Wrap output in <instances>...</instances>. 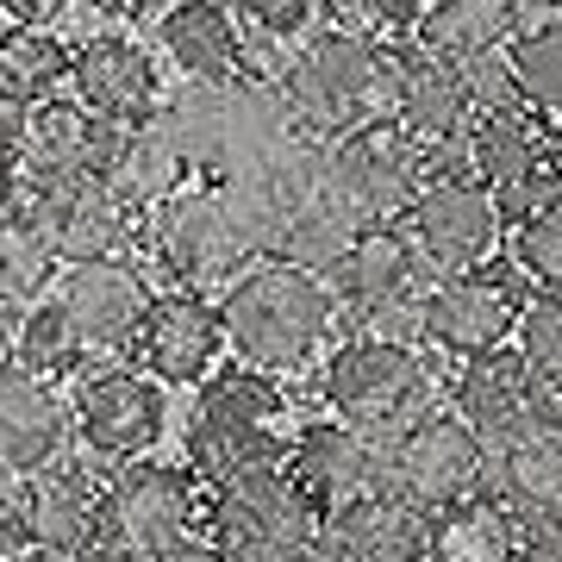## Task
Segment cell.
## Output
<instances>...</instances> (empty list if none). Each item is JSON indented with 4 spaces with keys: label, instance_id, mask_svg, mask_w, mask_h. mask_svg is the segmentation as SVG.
Here are the masks:
<instances>
[{
    "label": "cell",
    "instance_id": "23",
    "mask_svg": "<svg viewBox=\"0 0 562 562\" xmlns=\"http://www.w3.org/2000/svg\"><path fill=\"white\" fill-rule=\"evenodd\" d=\"M288 475L301 482V494L319 513H338V506L382 487V438H369L344 419L306 425L301 438H288Z\"/></svg>",
    "mask_w": 562,
    "mask_h": 562
},
{
    "label": "cell",
    "instance_id": "27",
    "mask_svg": "<svg viewBox=\"0 0 562 562\" xmlns=\"http://www.w3.org/2000/svg\"><path fill=\"white\" fill-rule=\"evenodd\" d=\"M69 443V401L57 382L25 375V369H0V475H32Z\"/></svg>",
    "mask_w": 562,
    "mask_h": 562
},
{
    "label": "cell",
    "instance_id": "18",
    "mask_svg": "<svg viewBox=\"0 0 562 562\" xmlns=\"http://www.w3.org/2000/svg\"><path fill=\"white\" fill-rule=\"evenodd\" d=\"M220 350H225L220 306L206 301L201 288L150 294V306L138 319V338H132V362L138 369H150L162 387H201L213 375Z\"/></svg>",
    "mask_w": 562,
    "mask_h": 562
},
{
    "label": "cell",
    "instance_id": "47",
    "mask_svg": "<svg viewBox=\"0 0 562 562\" xmlns=\"http://www.w3.org/2000/svg\"><path fill=\"white\" fill-rule=\"evenodd\" d=\"M13 331H20V306L0 301V369L13 362Z\"/></svg>",
    "mask_w": 562,
    "mask_h": 562
},
{
    "label": "cell",
    "instance_id": "14",
    "mask_svg": "<svg viewBox=\"0 0 562 562\" xmlns=\"http://www.w3.org/2000/svg\"><path fill=\"white\" fill-rule=\"evenodd\" d=\"M144 250H150V262H157L176 288H206V281L250 269L206 176H188L176 194H162V201L150 206V220H144Z\"/></svg>",
    "mask_w": 562,
    "mask_h": 562
},
{
    "label": "cell",
    "instance_id": "43",
    "mask_svg": "<svg viewBox=\"0 0 562 562\" xmlns=\"http://www.w3.org/2000/svg\"><path fill=\"white\" fill-rule=\"evenodd\" d=\"M88 7H94L101 20H113V25H138V20H157L169 0H88Z\"/></svg>",
    "mask_w": 562,
    "mask_h": 562
},
{
    "label": "cell",
    "instance_id": "4",
    "mask_svg": "<svg viewBox=\"0 0 562 562\" xmlns=\"http://www.w3.org/2000/svg\"><path fill=\"white\" fill-rule=\"evenodd\" d=\"M331 419L357 425L369 438H394L413 419H425L443 401V375L425 344H387V338H350L344 350H331L319 382Z\"/></svg>",
    "mask_w": 562,
    "mask_h": 562
},
{
    "label": "cell",
    "instance_id": "50",
    "mask_svg": "<svg viewBox=\"0 0 562 562\" xmlns=\"http://www.w3.org/2000/svg\"><path fill=\"white\" fill-rule=\"evenodd\" d=\"M525 7H531V13H543V20H550V13H562V0H525Z\"/></svg>",
    "mask_w": 562,
    "mask_h": 562
},
{
    "label": "cell",
    "instance_id": "39",
    "mask_svg": "<svg viewBox=\"0 0 562 562\" xmlns=\"http://www.w3.org/2000/svg\"><path fill=\"white\" fill-rule=\"evenodd\" d=\"M513 262L531 288H562V201L538 206L513 225Z\"/></svg>",
    "mask_w": 562,
    "mask_h": 562
},
{
    "label": "cell",
    "instance_id": "42",
    "mask_svg": "<svg viewBox=\"0 0 562 562\" xmlns=\"http://www.w3.org/2000/svg\"><path fill=\"white\" fill-rule=\"evenodd\" d=\"M0 13L13 25H57L69 13V0H0Z\"/></svg>",
    "mask_w": 562,
    "mask_h": 562
},
{
    "label": "cell",
    "instance_id": "52",
    "mask_svg": "<svg viewBox=\"0 0 562 562\" xmlns=\"http://www.w3.org/2000/svg\"><path fill=\"white\" fill-rule=\"evenodd\" d=\"M557 181H562V138H557Z\"/></svg>",
    "mask_w": 562,
    "mask_h": 562
},
{
    "label": "cell",
    "instance_id": "10",
    "mask_svg": "<svg viewBox=\"0 0 562 562\" xmlns=\"http://www.w3.org/2000/svg\"><path fill=\"white\" fill-rule=\"evenodd\" d=\"M162 382L138 362H101L88 357L76 369V394H69V438L81 443L88 462H138L162 438Z\"/></svg>",
    "mask_w": 562,
    "mask_h": 562
},
{
    "label": "cell",
    "instance_id": "2",
    "mask_svg": "<svg viewBox=\"0 0 562 562\" xmlns=\"http://www.w3.org/2000/svg\"><path fill=\"white\" fill-rule=\"evenodd\" d=\"M338 294L331 281L301 269V262L262 257L250 269H238V281L225 288L220 325L225 350L262 375H294L319 357V344L338 331Z\"/></svg>",
    "mask_w": 562,
    "mask_h": 562
},
{
    "label": "cell",
    "instance_id": "38",
    "mask_svg": "<svg viewBox=\"0 0 562 562\" xmlns=\"http://www.w3.org/2000/svg\"><path fill=\"white\" fill-rule=\"evenodd\" d=\"M513 350H519L525 369H531L550 394H562V288L525 294L519 325H513Z\"/></svg>",
    "mask_w": 562,
    "mask_h": 562
},
{
    "label": "cell",
    "instance_id": "12",
    "mask_svg": "<svg viewBox=\"0 0 562 562\" xmlns=\"http://www.w3.org/2000/svg\"><path fill=\"white\" fill-rule=\"evenodd\" d=\"M201 525V487L188 469L169 462H120L101 487V538L132 550L144 562H162L169 550L194 538Z\"/></svg>",
    "mask_w": 562,
    "mask_h": 562
},
{
    "label": "cell",
    "instance_id": "44",
    "mask_svg": "<svg viewBox=\"0 0 562 562\" xmlns=\"http://www.w3.org/2000/svg\"><path fill=\"white\" fill-rule=\"evenodd\" d=\"M519 562H562V519H543L525 531V557Z\"/></svg>",
    "mask_w": 562,
    "mask_h": 562
},
{
    "label": "cell",
    "instance_id": "19",
    "mask_svg": "<svg viewBox=\"0 0 562 562\" xmlns=\"http://www.w3.org/2000/svg\"><path fill=\"white\" fill-rule=\"evenodd\" d=\"M69 94H76L94 120L120 125H150L162 106V63L144 50L138 38L125 32H94V38L76 44L69 57Z\"/></svg>",
    "mask_w": 562,
    "mask_h": 562
},
{
    "label": "cell",
    "instance_id": "51",
    "mask_svg": "<svg viewBox=\"0 0 562 562\" xmlns=\"http://www.w3.org/2000/svg\"><path fill=\"white\" fill-rule=\"evenodd\" d=\"M294 562H325V557H319V543H313V550H306V557H294Z\"/></svg>",
    "mask_w": 562,
    "mask_h": 562
},
{
    "label": "cell",
    "instance_id": "35",
    "mask_svg": "<svg viewBox=\"0 0 562 562\" xmlns=\"http://www.w3.org/2000/svg\"><path fill=\"white\" fill-rule=\"evenodd\" d=\"M244 38H250V76L276 81L288 44H301L319 25V0H232Z\"/></svg>",
    "mask_w": 562,
    "mask_h": 562
},
{
    "label": "cell",
    "instance_id": "40",
    "mask_svg": "<svg viewBox=\"0 0 562 562\" xmlns=\"http://www.w3.org/2000/svg\"><path fill=\"white\" fill-rule=\"evenodd\" d=\"M462 69V94L475 113H501V106H519V88H513V69H506L501 50H475V57H457Z\"/></svg>",
    "mask_w": 562,
    "mask_h": 562
},
{
    "label": "cell",
    "instance_id": "36",
    "mask_svg": "<svg viewBox=\"0 0 562 562\" xmlns=\"http://www.w3.org/2000/svg\"><path fill=\"white\" fill-rule=\"evenodd\" d=\"M81 362H88V350H81L76 325L63 319L57 294L50 301H32L20 313V331H13V369H25V375H44V382H57V375H76Z\"/></svg>",
    "mask_w": 562,
    "mask_h": 562
},
{
    "label": "cell",
    "instance_id": "31",
    "mask_svg": "<svg viewBox=\"0 0 562 562\" xmlns=\"http://www.w3.org/2000/svg\"><path fill=\"white\" fill-rule=\"evenodd\" d=\"M525 25V0H431L413 38H425L443 57H475V50H501Z\"/></svg>",
    "mask_w": 562,
    "mask_h": 562
},
{
    "label": "cell",
    "instance_id": "21",
    "mask_svg": "<svg viewBox=\"0 0 562 562\" xmlns=\"http://www.w3.org/2000/svg\"><path fill=\"white\" fill-rule=\"evenodd\" d=\"M387 120H401L425 150L462 138L469 125V94H462V69L457 57L431 50L425 38H394L387 44Z\"/></svg>",
    "mask_w": 562,
    "mask_h": 562
},
{
    "label": "cell",
    "instance_id": "6",
    "mask_svg": "<svg viewBox=\"0 0 562 562\" xmlns=\"http://www.w3.org/2000/svg\"><path fill=\"white\" fill-rule=\"evenodd\" d=\"M325 281H331L338 306L357 319L362 338L425 344V288H431V269H425L419 244L406 238L401 220L357 225L350 250L338 257V269Z\"/></svg>",
    "mask_w": 562,
    "mask_h": 562
},
{
    "label": "cell",
    "instance_id": "33",
    "mask_svg": "<svg viewBox=\"0 0 562 562\" xmlns=\"http://www.w3.org/2000/svg\"><path fill=\"white\" fill-rule=\"evenodd\" d=\"M506 69H513V88H519V106L538 113V120H562V13L538 25H519L513 38L501 44Z\"/></svg>",
    "mask_w": 562,
    "mask_h": 562
},
{
    "label": "cell",
    "instance_id": "48",
    "mask_svg": "<svg viewBox=\"0 0 562 562\" xmlns=\"http://www.w3.org/2000/svg\"><path fill=\"white\" fill-rule=\"evenodd\" d=\"M76 562H144V557H132V550H120V543H106V538H94L88 550H81Z\"/></svg>",
    "mask_w": 562,
    "mask_h": 562
},
{
    "label": "cell",
    "instance_id": "46",
    "mask_svg": "<svg viewBox=\"0 0 562 562\" xmlns=\"http://www.w3.org/2000/svg\"><path fill=\"white\" fill-rule=\"evenodd\" d=\"M162 562H232V557H225L220 543H194V538H188L181 550H169Z\"/></svg>",
    "mask_w": 562,
    "mask_h": 562
},
{
    "label": "cell",
    "instance_id": "32",
    "mask_svg": "<svg viewBox=\"0 0 562 562\" xmlns=\"http://www.w3.org/2000/svg\"><path fill=\"white\" fill-rule=\"evenodd\" d=\"M188 176H194V169H188V157L176 150V138H169L157 120H150V125H132V132L120 138V157H113V169H106V181L120 188L125 201H138L144 213H150L162 194H176Z\"/></svg>",
    "mask_w": 562,
    "mask_h": 562
},
{
    "label": "cell",
    "instance_id": "37",
    "mask_svg": "<svg viewBox=\"0 0 562 562\" xmlns=\"http://www.w3.org/2000/svg\"><path fill=\"white\" fill-rule=\"evenodd\" d=\"M350 238H357V225L344 220L338 206H325L319 194H313V201H301L294 213H288L276 257L281 262H301V269H313V276H331L338 257L350 250Z\"/></svg>",
    "mask_w": 562,
    "mask_h": 562
},
{
    "label": "cell",
    "instance_id": "13",
    "mask_svg": "<svg viewBox=\"0 0 562 562\" xmlns=\"http://www.w3.org/2000/svg\"><path fill=\"white\" fill-rule=\"evenodd\" d=\"M525 306V276L519 262H475L457 276H431L425 288V344L438 357H475L513 338Z\"/></svg>",
    "mask_w": 562,
    "mask_h": 562
},
{
    "label": "cell",
    "instance_id": "25",
    "mask_svg": "<svg viewBox=\"0 0 562 562\" xmlns=\"http://www.w3.org/2000/svg\"><path fill=\"white\" fill-rule=\"evenodd\" d=\"M101 475L88 457H50L44 469L25 475V531L44 550H63V557H81L88 543L101 538Z\"/></svg>",
    "mask_w": 562,
    "mask_h": 562
},
{
    "label": "cell",
    "instance_id": "49",
    "mask_svg": "<svg viewBox=\"0 0 562 562\" xmlns=\"http://www.w3.org/2000/svg\"><path fill=\"white\" fill-rule=\"evenodd\" d=\"M7 562H76V557H63V550H44V543H32V550H20V557H7Z\"/></svg>",
    "mask_w": 562,
    "mask_h": 562
},
{
    "label": "cell",
    "instance_id": "1",
    "mask_svg": "<svg viewBox=\"0 0 562 562\" xmlns=\"http://www.w3.org/2000/svg\"><path fill=\"white\" fill-rule=\"evenodd\" d=\"M157 125L176 138L194 176H250L301 138L306 125L288 113L276 81H181V94H162Z\"/></svg>",
    "mask_w": 562,
    "mask_h": 562
},
{
    "label": "cell",
    "instance_id": "22",
    "mask_svg": "<svg viewBox=\"0 0 562 562\" xmlns=\"http://www.w3.org/2000/svg\"><path fill=\"white\" fill-rule=\"evenodd\" d=\"M550 406H562V394H550V387L525 369L519 350H506V344L462 357L457 382H450V413L475 425L487 438V450L501 438H513V431H525L531 419H543Z\"/></svg>",
    "mask_w": 562,
    "mask_h": 562
},
{
    "label": "cell",
    "instance_id": "16",
    "mask_svg": "<svg viewBox=\"0 0 562 562\" xmlns=\"http://www.w3.org/2000/svg\"><path fill=\"white\" fill-rule=\"evenodd\" d=\"M32 206V220L44 225V238L57 244L63 262H106V257H138L144 250V213L138 201H125L106 176L63 181L44 194H20Z\"/></svg>",
    "mask_w": 562,
    "mask_h": 562
},
{
    "label": "cell",
    "instance_id": "41",
    "mask_svg": "<svg viewBox=\"0 0 562 562\" xmlns=\"http://www.w3.org/2000/svg\"><path fill=\"white\" fill-rule=\"evenodd\" d=\"M20 550H32V531H25V506H20V494H7V487H0V562L20 557Z\"/></svg>",
    "mask_w": 562,
    "mask_h": 562
},
{
    "label": "cell",
    "instance_id": "26",
    "mask_svg": "<svg viewBox=\"0 0 562 562\" xmlns=\"http://www.w3.org/2000/svg\"><path fill=\"white\" fill-rule=\"evenodd\" d=\"M157 50L181 81L250 76V38L225 0H169L157 13Z\"/></svg>",
    "mask_w": 562,
    "mask_h": 562
},
{
    "label": "cell",
    "instance_id": "8",
    "mask_svg": "<svg viewBox=\"0 0 562 562\" xmlns=\"http://www.w3.org/2000/svg\"><path fill=\"white\" fill-rule=\"evenodd\" d=\"M319 506L301 494L288 462L244 469L213 487L206 501V531L232 562H294L319 543Z\"/></svg>",
    "mask_w": 562,
    "mask_h": 562
},
{
    "label": "cell",
    "instance_id": "15",
    "mask_svg": "<svg viewBox=\"0 0 562 562\" xmlns=\"http://www.w3.org/2000/svg\"><path fill=\"white\" fill-rule=\"evenodd\" d=\"M406 238L419 244V257L431 276H457L475 269L501 250V206L475 176H425V188L413 194V206L401 213Z\"/></svg>",
    "mask_w": 562,
    "mask_h": 562
},
{
    "label": "cell",
    "instance_id": "11",
    "mask_svg": "<svg viewBox=\"0 0 562 562\" xmlns=\"http://www.w3.org/2000/svg\"><path fill=\"white\" fill-rule=\"evenodd\" d=\"M462 169L494 194L506 225H519L525 213L562 201L557 144H550L538 113H525V106L469 113V125H462Z\"/></svg>",
    "mask_w": 562,
    "mask_h": 562
},
{
    "label": "cell",
    "instance_id": "29",
    "mask_svg": "<svg viewBox=\"0 0 562 562\" xmlns=\"http://www.w3.org/2000/svg\"><path fill=\"white\" fill-rule=\"evenodd\" d=\"M525 531H531V519H525L519 506L482 487V494L443 506L438 519H431V550H425V562H519Z\"/></svg>",
    "mask_w": 562,
    "mask_h": 562
},
{
    "label": "cell",
    "instance_id": "9",
    "mask_svg": "<svg viewBox=\"0 0 562 562\" xmlns=\"http://www.w3.org/2000/svg\"><path fill=\"white\" fill-rule=\"evenodd\" d=\"M487 475H494V450L450 406H431L425 419H413L406 431H394L382 443V487L401 494L406 506L431 513V519H438L443 506L482 494Z\"/></svg>",
    "mask_w": 562,
    "mask_h": 562
},
{
    "label": "cell",
    "instance_id": "20",
    "mask_svg": "<svg viewBox=\"0 0 562 562\" xmlns=\"http://www.w3.org/2000/svg\"><path fill=\"white\" fill-rule=\"evenodd\" d=\"M57 306H63V319L76 325L88 357H120L138 338V319H144V306H150V281H144V269L132 257L63 262Z\"/></svg>",
    "mask_w": 562,
    "mask_h": 562
},
{
    "label": "cell",
    "instance_id": "17",
    "mask_svg": "<svg viewBox=\"0 0 562 562\" xmlns=\"http://www.w3.org/2000/svg\"><path fill=\"white\" fill-rule=\"evenodd\" d=\"M120 125L94 120L81 101H38L20 132V194H44L63 181L106 176L120 157Z\"/></svg>",
    "mask_w": 562,
    "mask_h": 562
},
{
    "label": "cell",
    "instance_id": "34",
    "mask_svg": "<svg viewBox=\"0 0 562 562\" xmlns=\"http://www.w3.org/2000/svg\"><path fill=\"white\" fill-rule=\"evenodd\" d=\"M63 269L57 244L44 238V225L32 220V206H7L0 213V301L32 306L50 294V276Z\"/></svg>",
    "mask_w": 562,
    "mask_h": 562
},
{
    "label": "cell",
    "instance_id": "30",
    "mask_svg": "<svg viewBox=\"0 0 562 562\" xmlns=\"http://www.w3.org/2000/svg\"><path fill=\"white\" fill-rule=\"evenodd\" d=\"M69 57L76 44H63L50 25H7L0 32V101H57V88L69 81Z\"/></svg>",
    "mask_w": 562,
    "mask_h": 562
},
{
    "label": "cell",
    "instance_id": "28",
    "mask_svg": "<svg viewBox=\"0 0 562 562\" xmlns=\"http://www.w3.org/2000/svg\"><path fill=\"white\" fill-rule=\"evenodd\" d=\"M501 501H513L531 525L562 519V406H550L543 419L494 443V475Z\"/></svg>",
    "mask_w": 562,
    "mask_h": 562
},
{
    "label": "cell",
    "instance_id": "5",
    "mask_svg": "<svg viewBox=\"0 0 562 562\" xmlns=\"http://www.w3.org/2000/svg\"><path fill=\"white\" fill-rule=\"evenodd\" d=\"M281 394L262 369L238 362V369H213L201 382V401L188 413V462L201 482H232L244 469L262 462H288V438H281Z\"/></svg>",
    "mask_w": 562,
    "mask_h": 562
},
{
    "label": "cell",
    "instance_id": "7",
    "mask_svg": "<svg viewBox=\"0 0 562 562\" xmlns=\"http://www.w3.org/2000/svg\"><path fill=\"white\" fill-rule=\"evenodd\" d=\"M425 176H431V150L401 120L375 113V120L325 138L319 201L338 206L350 225H382V220H401L406 206H413Z\"/></svg>",
    "mask_w": 562,
    "mask_h": 562
},
{
    "label": "cell",
    "instance_id": "45",
    "mask_svg": "<svg viewBox=\"0 0 562 562\" xmlns=\"http://www.w3.org/2000/svg\"><path fill=\"white\" fill-rule=\"evenodd\" d=\"M7 206H20V150L0 138V213Z\"/></svg>",
    "mask_w": 562,
    "mask_h": 562
},
{
    "label": "cell",
    "instance_id": "24",
    "mask_svg": "<svg viewBox=\"0 0 562 562\" xmlns=\"http://www.w3.org/2000/svg\"><path fill=\"white\" fill-rule=\"evenodd\" d=\"M425 550H431V513L406 506L387 487L319 519L325 562H425Z\"/></svg>",
    "mask_w": 562,
    "mask_h": 562
},
{
    "label": "cell",
    "instance_id": "3",
    "mask_svg": "<svg viewBox=\"0 0 562 562\" xmlns=\"http://www.w3.org/2000/svg\"><path fill=\"white\" fill-rule=\"evenodd\" d=\"M276 88L313 138H338L387 106V38L338 20L313 25L301 44H288Z\"/></svg>",
    "mask_w": 562,
    "mask_h": 562
}]
</instances>
